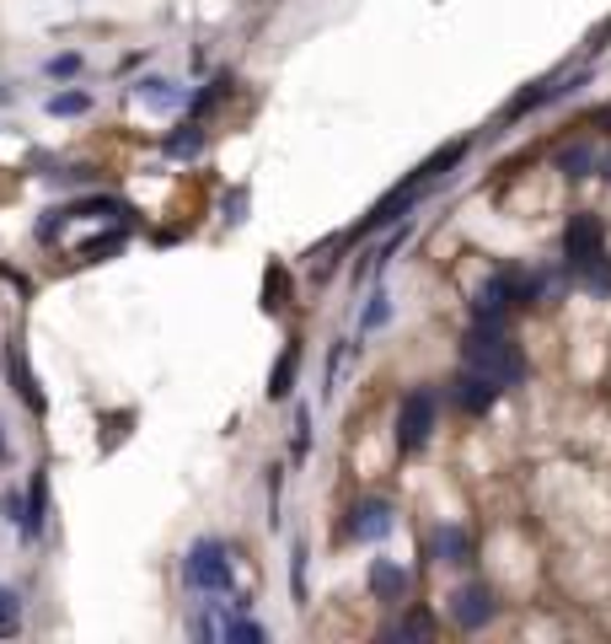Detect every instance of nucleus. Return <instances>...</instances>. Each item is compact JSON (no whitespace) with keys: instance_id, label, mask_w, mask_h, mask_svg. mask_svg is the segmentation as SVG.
<instances>
[{"instance_id":"f257e3e1","label":"nucleus","mask_w":611,"mask_h":644,"mask_svg":"<svg viewBox=\"0 0 611 644\" xmlns=\"http://www.w3.org/2000/svg\"><path fill=\"white\" fill-rule=\"evenodd\" d=\"M462 360L472 366V371H483V377H493L499 386H520L526 382V355L499 333V327H472L467 333V344H462Z\"/></svg>"},{"instance_id":"f03ea898","label":"nucleus","mask_w":611,"mask_h":644,"mask_svg":"<svg viewBox=\"0 0 611 644\" xmlns=\"http://www.w3.org/2000/svg\"><path fill=\"white\" fill-rule=\"evenodd\" d=\"M183 580H188V591H204V596L231 591V559H226V542L199 537V542L188 548V559H183Z\"/></svg>"},{"instance_id":"7ed1b4c3","label":"nucleus","mask_w":611,"mask_h":644,"mask_svg":"<svg viewBox=\"0 0 611 644\" xmlns=\"http://www.w3.org/2000/svg\"><path fill=\"white\" fill-rule=\"evenodd\" d=\"M429 436H434V392L414 386L397 408V451H419Z\"/></svg>"},{"instance_id":"20e7f679","label":"nucleus","mask_w":611,"mask_h":644,"mask_svg":"<svg viewBox=\"0 0 611 644\" xmlns=\"http://www.w3.org/2000/svg\"><path fill=\"white\" fill-rule=\"evenodd\" d=\"M607 253V226H601V215H574L568 226H563V258H568V269H585L590 258Z\"/></svg>"},{"instance_id":"39448f33","label":"nucleus","mask_w":611,"mask_h":644,"mask_svg":"<svg viewBox=\"0 0 611 644\" xmlns=\"http://www.w3.org/2000/svg\"><path fill=\"white\" fill-rule=\"evenodd\" d=\"M419 193H424V183H419V178H408V183H397V189L386 193V199H381V204L370 210L366 220L355 226V237H366V231H375V226H397V220H403V215H408V210L419 204Z\"/></svg>"},{"instance_id":"423d86ee","label":"nucleus","mask_w":611,"mask_h":644,"mask_svg":"<svg viewBox=\"0 0 611 644\" xmlns=\"http://www.w3.org/2000/svg\"><path fill=\"white\" fill-rule=\"evenodd\" d=\"M499 392H504V386L493 382V377H483V371H472V366L451 382V397H456L462 414H489L493 403H499Z\"/></svg>"},{"instance_id":"0eeeda50","label":"nucleus","mask_w":611,"mask_h":644,"mask_svg":"<svg viewBox=\"0 0 611 644\" xmlns=\"http://www.w3.org/2000/svg\"><path fill=\"white\" fill-rule=\"evenodd\" d=\"M493 612H499V601H493L489 585H462V591L451 596V618H456L462 629H483V623H493Z\"/></svg>"},{"instance_id":"6e6552de","label":"nucleus","mask_w":611,"mask_h":644,"mask_svg":"<svg viewBox=\"0 0 611 644\" xmlns=\"http://www.w3.org/2000/svg\"><path fill=\"white\" fill-rule=\"evenodd\" d=\"M5 377H11V386H16V397L33 408V414H44L49 408V397H44V386H38V377L27 371V355H22V344L11 338L5 344Z\"/></svg>"},{"instance_id":"1a4fd4ad","label":"nucleus","mask_w":611,"mask_h":644,"mask_svg":"<svg viewBox=\"0 0 611 644\" xmlns=\"http://www.w3.org/2000/svg\"><path fill=\"white\" fill-rule=\"evenodd\" d=\"M386 532H392V505L386 500H360L349 511V537L355 542H381Z\"/></svg>"},{"instance_id":"9d476101","label":"nucleus","mask_w":611,"mask_h":644,"mask_svg":"<svg viewBox=\"0 0 611 644\" xmlns=\"http://www.w3.org/2000/svg\"><path fill=\"white\" fill-rule=\"evenodd\" d=\"M44 521H49V473L38 467L33 484H27V511H22V537L38 542L44 537Z\"/></svg>"},{"instance_id":"9b49d317","label":"nucleus","mask_w":611,"mask_h":644,"mask_svg":"<svg viewBox=\"0 0 611 644\" xmlns=\"http://www.w3.org/2000/svg\"><path fill=\"white\" fill-rule=\"evenodd\" d=\"M429 553H434V564H467L472 559V537L462 526H440L429 537Z\"/></svg>"},{"instance_id":"f8f14e48","label":"nucleus","mask_w":611,"mask_h":644,"mask_svg":"<svg viewBox=\"0 0 611 644\" xmlns=\"http://www.w3.org/2000/svg\"><path fill=\"white\" fill-rule=\"evenodd\" d=\"M370 591H375L381 601H403V596H408V570L392 564V559H375V564H370Z\"/></svg>"},{"instance_id":"ddd939ff","label":"nucleus","mask_w":611,"mask_h":644,"mask_svg":"<svg viewBox=\"0 0 611 644\" xmlns=\"http://www.w3.org/2000/svg\"><path fill=\"white\" fill-rule=\"evenodd\" d=\"M467 145H472V140H451V145H440V151H434V156H429L424 167H419V172H414V178H419V183H440V178H445V172H451V167H456V162H462V156H467Z\"/></svg>"},{"instance_id":"4468645a","label":"nucleus","mask_w":611,"mask_h":644,"mask_svg":"<svg viewBox=\"0 0 611 644\" xmlns=\"http://www.w3.org/2000/svg\"><path fill=\"white\" fill-rule=\"evenodd\" d=\"M296 371H301V344H285V355H279V366H274V377H268V397H274V403H285V397H290Z\"/></svg>"},{"instance_id":"2eb2a0df","label":"nucleus","mask_w":611,"mask_h":644,"mask_svg":"<svg viewBox=\"0 0 611 644\" xmlns=\"http://www.w3.org/2000/svg\"><path fill=\"white\" fill-rule=\"evenodd\" d=\"M140 97H145L151 108H183L188 103L183 86H178V81H161V75H145V81H140Z\"/></svg>"},{"instance_id":"dca6fc26","label":"nucleus","mask_w":611,"mask_h":644,"mask_svg":"<svg viewBox=\"0 0 611 644\" xmlns=\"http://www.w3.org/2000/svg\"><path fill=\"white\" fill-rule=\"evenodd\" d=\"M123 242H129V231H123V226H113V231H103V237L81 242V248H75V258H81V263H103V258L123 253Z\"/></svg>"},{"instance_id":"f3484780","label":"nucleus","mask_w":611,"mask_h":644,"mask_svg":"<svg viewBox=\"0 0 611 644\" xmlns=\"http://www.w3.org/2000/svg\"><path fill=\"white\" fill-rule=\"evenodd\" d=\"M161 151H167V156H178V162L199 156V151H204V129H199V124H178L167 140H161Z\"/></svg>"},{"instance_id":"a211bd4d","label":"nucleus","mask_w":611,"mask_h":644,"mask_svg":"<svg viewBox=\"0 0 611 644\" xmlns=\"http://www.w3.org/2000/svg\"><path fill=\"white\" fill-rule=\"evenodd\" d=\"M574 274H579V285H585V290H596V296H611V258H607V253L590 258V263H585V269H574Z\"/></svg>"},{"instance_id":"6ab92c4d","label":"nucleus","mask_w":611,"mask_h":644,"mask_svg":"<svg viewBox=\"0 0 611 644\" xmlns=\"http://www.w3.org/2000/svg\"><path fill=\"white\" fill-rule=\"evenodd\" d=\"M558 167H563L568 178H585V172L596 167V151H590V145H563V151H558Z\"/></svg>"},{"instance_id":"aec40b11","label":"nucleus","mask_w":611,"mask_h":644,"mask_svg":"<svg viewBox=\"0 0 611 644\" xmlns=\"http://www.w3.org/2000/svg\"><path fill=\"white\" fill-rule=\"evenodd\" d=\"M16 629H22V596L0 585V640H11Z\"/></svg>"},{"instance_id":"412c9836","label":"nucleus","mask_w":611,"mask_h":644,"mask_svg":"<svg viewBox=\"0 0 611 644\" xmlns=\"http://www.w3.org/2000/svg\"><path fill=\"white\" fill-rule=\"evenodd\" d=\"M226 640H237V644H263V623H252V618H242V612H231V618H226Z\"/></svg>"},{"instance_id":"4be33fe9","label":"nucleus","mask_w":611,"mask_h":644,"mask_svg":"<svg viewBox=\"0 0 611 644\" xmlns=\"http://www.w3.org/2000/svg\"><path fill=\"white\" fill-rule=\"evenodd\" d=\"M86 108H92L86 92H60V97H49V114H55V119H75V114H86Z\"/></svg>"},{"instance_id":"5701e85b","label":"nucleus","mask_w":611,"mask_h":644,"mask_svg":"<svg viewBox=\"0 0 611 644\" xmlns=\"http://www.w3.org/2000/svg\"><path fill=\"white\" fill-rule=\"evenodd\" d=\"M386 318H392V301H386V290H375V296H370V307H366V318H360V327H366V333H375Z\"/></svg>"},{"instance_id":"b1692460","label":"nucleus","mask_w":611,"mask_h":644,"mask_svg":"<svg viewBox=\"0 0 611 644\" xmlns=\"http://www.w3.org/2000/svg\"><path fill=\"white\" fill-rule=\"evenodd\" d=\"M429 629H434V623H429L424 612H414V618H403V623L392 629V640H429Z\"/></svg>"},{"instance_id":"393cba45","label":"nucleus","mask_w":611,"mask_h":644,"mask_svg":"<svg viewBox=\"0 0 611 644\" xmlns=\"http://www.w3.org/2000/svg\"><path fill=\"white\" fill-rule=\"evenodd\" d=\"M279 296H285V269L274 263V269H268V285H263V307H268V312H279V307H285Z\"/></svg>"},{"instance_id":"a878e982","label":"nucleus","mask_w":611,"mask_h":644,"mask_svg":"<svg viewBox=\"0 0 611 644\" xmlns=\"http://www.w3.org/2000/svg\"><path fill=\"white\" fill-rule=\"evenodd\" d=\"M290 591H296V601H306V542H296V553H290Z\"/></svg>"},{"instance_id":"bb28decb","label":"nucleus","mask_w":611,"mask_h":644,"mask_svg":"<svg viewBox=\"0 0 611 644\" xmlns=\"http://www.w3.org/2000/svg\"><path fill=\"white\" fill-rule=\"evenodd\" d=\"M226 86H231V81H226V75H215V81H209V86L193 97V108H199V114H204V108H215V103L226 97Z\"/></svg>"},{"instance_id":"cd10ccee","label":"nucleus","mask_w":611,"mask_h":644,"mask_svg":"<svg viewBox=\"0 0 611 644\" xmlns=\"http://www.w3.org/2000/svg\"><path fill=\"white\" fill-rule=\"evenodd\" d=\"M306 446H311V414H306V408H296V441H290V451H296V462L306 456Z\"/></svg>"},{"instance_id":"c85d7f7f","label":"nucleus","mask_w":611,"mask_h":644,"mask_svg":"<svg viewBox=\"0 0 611 644\" xmlns=\"http://www.w3.org/2000/svg\"><path fill=\"white\" fill-rule=\"evenodd\" d=\"M75 70H81V55H60V60H49V75H75Z\"/></svg>"},{"instance_id":"c756f323","label":"nucleus","mask_w":611,"mask_h":644,"mask_svg":"<svg viewBox=\"0 0 611 644\" xmlns=\"http://www.w3.org/2000/svg\"><path fill=\"white\" fill-rule=\"evenodd\" d=\"M0 462H11V441H5V425H0Z\"/></svg>"},{"instance_id":"7c9ffc66","label":"nucleus","mask_w":611,"mask_h":644,"mask_svg":"<svg viewBox=\"0 0 611 644\" xmlns=\"http://www.w3.org/2000/svg\"><path fill=\"white\" fill-rule=\"evenodd\" d=\"M607 178H611V162H607Z\"/></svg>"}]
</instances>
